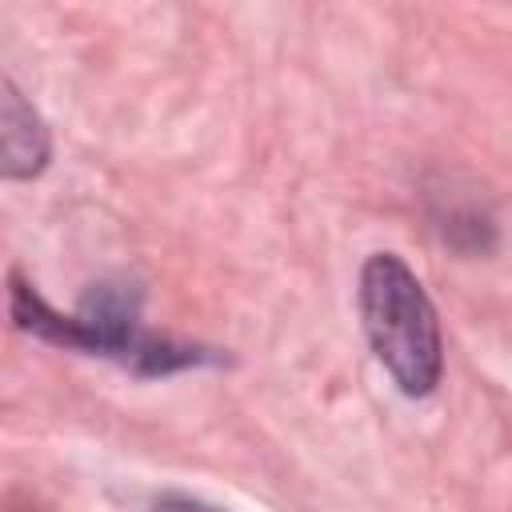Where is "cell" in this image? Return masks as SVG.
<instances>
[{"label":"cell","mask_w":512,"mask_h":512,"mask_svg":"<svg viewBox=\"0 0 512 512\" xmlns=\"http://www.w3.org/2000/svg\"><path fill=\"white\" fill-rule=\"evenodd\" d=\"M360 316L392 380L408 396L432 392V384L440 380V360H444L440 324H436V308L428 292L420 288V280L400 256L392 252L368 256L360 272Z\"/></svg>","instance_id":"obj_1"},{"label":"cell","mask_w":512,"mask_h":512,"mask_svg":"<svg viewBox=\"0 0 512 512\" xmlns=\"http://www.w3.org/2000/svg\"><path fill=\"white\" fill-rule=\"evenodd\" d=\"M0 148H4V176H36L48 160V132L40 116L20 100V92L4 80V108H0Z\"/></svg>","instance_id":"obj_2"},{"label":"cell","mask_w":512,"mask_h":512,"mask_svg":"<svg viewBox=\"0 0 512 512\" xmlns=\"http://www.w3.org/2000/svg\"><path fill=\"white\" fill-rule=\"evenodd\" d=\"M160 512H216V508H204V504H196V500H164Z\"/></svg>","instance_id":"obj_3"}]
</instances>
